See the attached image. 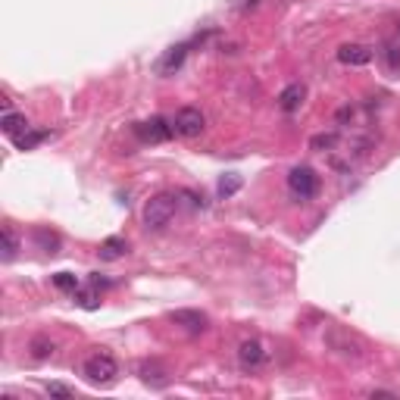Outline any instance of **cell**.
Returning <instances> with one entry per match:
<instances>
[{"instance_id": "obj_15", "label": "cell", "mask_w": 400, "mask_h": 400, "mask_svg": "<svg viewBox=\"0 0 400 400\" xmlns=\"http://www.w3.org/2000/svg\"><path fill=\"white\" fill-rule=\"evenodd\" d=\"M35 244L44 250V253H60V235L47 228H35Z\"/></svg>"}, {"instance_id": "obj_18", "label": "cell", "mask_w": 400, "mask_h": 400, "mask_svg": "<svg viewBox=\"0 0 400 400\" xmlns=\"http://www.w3.org/2000/svg\"><path fill=\"white\" fill-rule=\"evenodd\" d=\"M50 353H53V341H47V338H35L31 341V356L35 360H47Z\"/></svg>"}, {"instance_id": "obj_8", "label": "cell", "mask_w": 400, "mask_h": 400, "mask_svg": "<svg viewBox=\"0 0 400 400\" xmlns=\"http://www.w3.org/2000/svg\"><path fill=\"white\" fill-rule=\"evenodd\" d=\"M169 319H172L175 325H181L185 331H191V335L206 331V322H210V319H206L200 310H175V312H169Z\"/></svg>"}, {"instance_id": "obj_1", "label": "cell", "mask_w": 400, "mask_h": 400, "mask_svg": "<svg viewBox=\"0 0 400 400\" xmlns=\"http://www.w3.org/2000/svg\"><path fill=\"white\" fill-rule=\"evenodd\" d=\"M175 212H178V197H175L172 191H160L144 203V225H147L150 231H160L172 222Z\"/></svg>"}, {"instance_id": "obj_6", "label": "cell", "mask_w": 400, "mask_h": 400, "mask_svg": "<svg viewBox=\"0 0 400 400\" xmlns=\"http://www.w3.org/2000/svg\"><path fill=\"white\" fill-rule=\"evenodd\" d=\"M238 362H241L244 369H260L262 362H266V350H262V344L256 341V338L241 341V347H238Z\"/></svg>"}, {"instance_id": "obj_20", "label": "cell", "mask_w": 400, "mask_h": 400, "mask_svg": "<svg viewBox=\"0 0 400 400\" xmlns=\"http://www.w3.org/2000/svg\"><path fill=\"white\" fill-rule=\"evenodd\" d=\"M238 188H241V178H238V175H225V178L219 181V194H222V197H231Z\"/></svg>"}, {"instance_id": "obj_5", "label": "cell", "mask_w": 400, "mask_h": 400, "mask_svg": "<svg viewBox=\"0 0 400 400\" xmlns=\"http://www.w3.org/2000/svg\"><path fill=\"white\" fill-rule=\"evenodd\" d=\"M135 135L141 138V141H147V144H162V141H169V138L175 135V125L166 122L162 116H153V119H147V122H138Z\"/></svg>"}, {"instance_id": "obj_3", "label": "cell", "mask_w": 400, "mask_h": 400, "mask_svg": "<svg viewBox=\"0 0 400 400\" xmlns=\"http://www.w3.org/2000/svg\"><path fill=\"white\" fill-rule=\"evenodd\" d=\"M288 188H291L294 197L310 200V197H316V191H319V175L312 172L310 166H294L291 172H288Z\"/></svg>"}, {"instance_id": "obj_7", "label": "cell", "mask_w": 400, "mask_h": 400, "mask_svg": "<svg viewBox=\"0 0 400 400\" xmlns=\"http://www.w3.org/2000/svg\"><path fill=\"white\" fill-rule=\"evenodd\" d=\"M338 62H344V66H366V62H372V47H366V44H341L338 47Z\"/></svg>"}, {"instance_id": "obj_13", "label": "cell", "mask_w": 400, "mask_h": 400, "mask_svg": "<svg viewBox=\"0 0 400 400\" xmlns=\"http://www.w3.org/2000/svg\"><path fill=\"white\" fill-rule=\"evenodd\" d=\"M22 131H28V119L22 116V112H12V110H6L3 112V135H10V138H19Z\"/></svg>"}, {"instance_id": "obj_24", "label": "cell", "mask_w": 400, "mask_h": 400, "mask_svg": "<svg viewBox=\"0 0 400 400\" xmlns=\"http://www.w3.org/2000/svg\"><path fill=\"white\" fill-rule=\"evenodd\" d=\"M397 31H400V25H397Z\"/></svg>"}, {"instance_id": "obj_14", "label": "cell", "mask_w": 400, "mask_h": 400, "mask_svg": "<svg viewBox=\"0 0 400 400\" xmlns=\"http://www.w3.org/2000/svg\"><path fill=\"white\" fill-rule=\"evenodd\" d=\"M47 138H50V131H44V128H35V131H22V135H19V138H12V144H16V147L19 150H31V147H38V144H41V141H47Z\"/></svg>"}, {"instance_id": "obj_23", "label": "cell", "mask_w": 400, "mask_h": 400, "mask_svg": "<svg viewBox=\"0 0 400 400\" xmlns=\"http://www.w3.org/2000/svg\"><path fill=\"white\" fill-rule=\"evenodd\" d=\"M385 56H388V66H391V69H400V53H397V47H385Z\"/></svg>"}, {"instance_id": "obj_11", "label": "cell", "mask_w": 400, "mask_h": 400, "mask_svg": "<svg viewBox=\"0 0 400 400\" xmlns=\"http://www.w3.org/2000/svg\"><path fill=\"white\" fill-rule=\"evenodd\" d=\"M185 56H188V44H175V47H169L166 56L160 60V72H162V75L175 72V69L185 62Z\"/></svg>"}, {"instance_id": "obj_2", "label": "cell", "mask_w": 400, "mask_h": 400, "mask_svg": "<svg viewBox=\"0 0 400 400\" xmlns=\"http://www.w3.org/2000/svg\"><path fill=\"white\" fill-rule=\"evenodd\" d=\"M81 375H85L91 385H100V388H106V385H112L116 381V375H119V362L112 360L110 353H103V350H97V353H91L85 360V366H81Z\"/></svg>"}, {"instance_id": "obj_22", "label": "cell", "mask_w": 400, "mask_h": 400, "mask_svg": "<svg viewBox=\"0 0 400 400\" xmlns=\"http://www.w3.org/2000/svg\"><path fill=\"white\" fill-rule=\"evenodd\" d=\"M75 300H78L85 310H94V306H97V294L94 291H75Z\"/></svg>"}, {"instance_id": "obj_12", "label": "cell", "mask_w": 400, "mask_h": 400, "mask_svg": "<svg viewBox=\"0 0 400 400\" xmlns=\"http://www.w3.org/2000/svg\"><path fill=\"white\" fill-rule=\"evenodd\" d=\"M97 253H100V260H119V256L128 253V244H125V238H106Z\"/></svg>"}, {"instance_id": "obj_16", "label": "cell", "mask_w": 400, "mask_h": 400, "mask_svg": "<svg viewBox=\"0 0 400 400\" xmlns=\"http://www.w3.org/2000/svg\"><path fill=\"white\" fill-rule=\"evenodd\" d=\"M16 253H19V235H16V228L6 222L3 225V262H12Z\"/></svg>"}, {"instance_id": "obj_9", "label": "cell", "mask_w": 400, "mask_h": 400, "mask_svg": "<svg viewBox=\"0 0 400 400\" xmlns=\"http://www.w3.org/2000/svg\"><path fill=\"white\" fill-rule=\"evenodd\" d=\"M138 375H141V381H147V385H153V388L169 385V369L156 360H144L141 366H138Z\"/></svg>"}, {"instance_id": "obj_4", "label": "cell", "mask_w": 400, "mask_h": 400, "mask_svg": "<svg viewBox=\"0 0 400 400\" xmlns=\"http://www.w3.org/2000/svg\"><path fill=\"white\" fill-rule=\"evenodd\" d=\"M172 125H175V135H181V138H197L200 131L206 128V119H203V112H200L197 106H181V110L175 112Z\"/></svg>"}, {"instance_id": "obj_17", "label": "cell", "mask_w": 400, "mask_h": 400, "mask_svg": "<svg viewBox=\"0 0 400 400\" xmlns=\"http://www.w3.org/2000/svg\"><path fill=\"white\" fill-rule=\"evenodd\" d=\"M53 288H60V291H78V278H75L72 272H56L53 275Z\"/></svg>"}, {"instance_id": "obj_10", "label": "cell", "mask_w": 400, "mask_h": 400, "mask_svg": "<svg viewBox=\"0 0 400 400\" xmlns=\"http://www.w3.org/2000/svg\"><path fill=\"white\" fill-rule=\"evenodd\" d=\"M303 97H306V85L303 81H294V85H288L285 91L278 94V106L285 112H297L300 103H303Z\"/></svg>"}, {"instance_id": "obj_19", "label": "cell", "mask_w": 400, "mask_h": 400, "mask_svg": "<svg viewBox=\"0 0 400 400\" xmlns=\"http://www.w3.org/2000/svg\"><path fill=\"white\" fill-rule=\"evenodd\" d=\"M335 144H338V135H335V131H328V135H316V138H312L310 147L312 150H331Z\"/></svg>"}, {"instance_id": "obj_21", "label": "cell", "mask_w": 400, "mask_h": 400, "mask_svg": "<svg viewBox=\"0 0 400 400\" xmlns=\"http://www.w3.org/2000/svg\"><path fill=\"white\" fill-rule=\"evenodd\" d=\"M47 394H50V397H72V388L62 385V381H50V385H47Z\"/></svg>"}]
</instances>
